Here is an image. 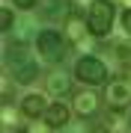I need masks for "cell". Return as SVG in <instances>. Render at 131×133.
Segmentation results:
<instances>
[{
    "mask_svg": "<svg viewBox=\"0 0 131 133\" xmlns=\"http://www.w3.org/2000/svg\"><path fill=\"white\" fill-rule=\"evenodd\" d=\"M6 65L12 68V77L18 83H33L36 74H39V65H36L33 53L24 42H15L9 50H6Z\"/></svg>",
    "mask_w": 131,
    "mask_h": 133,
    "instance_id": "6da1fadb",
    "label": "cell"
},
{
    "mask_svg": "<svg viewBox=\"0 0 131 133\" xmlns=\"http://www.w3.org/2000/svg\"><path fill=\"white\" fill-rule=\"evenodd\" d=\"M113 18H116V9H113L110 0H92L89 12H87V24L92 36H107L113 30Z\"/></svg>",
    "mask_w": 131,
    "mask_h": 133,
    "instance_id": "7a4b0ae2",
    "label": "cell"
},
{
    "mask_svg": "<svg viewBox=\"0 0 131 133\" xmlns=\"http://www.w3.org/2000/svg\"><path fill=\"white\" fill-rule=\"evenodd\" d=\"M36 48H39L45 62H63L66 56V38L57 33V30H42L36 36Z\"/></svg>",
    "mask_w": 131,
    "mask_h": 133,
    "instance_id": "3957f363",
    "label": "cell"
},
{
    "mask_svg": "<svg viewBox=\"0 0 131 133\" xmlns=\"http://www.w3.org/2000/svg\"><path fill=\"white\" fill-rule=\"evenodd\" d=\"M75 74H78L81 83L98 86V83L107 80V65L101 59H95V56H83V59H78V65H75Z\"/></svg>",
    "mask_w": 131,
    "mask_h": 133,
    "instance_id": "277c9868",
    "label": "cell"
},
{
    "mask_svg": "<svg viewBox=\"0 0 131 133\" xmlns=\"http://www.w3.org/2000/svg\"><path fill=\"white\" fill-rule=\"evenodd\" d=\"M104 98H107V104L116 109V112L125 109L131 104V77H116V80H110L107 89H104Z\"/></svg>",
    "mask_w": 131,
    "mask_h": 133,
    "instance_id": "5b68a950",
    "label": "cell"
},
{
    "mask_svg": "<svg viewBox=\"0 0 131 133\" xmlns=\"http://www.w3.org/2000/svg\"><path fill=\"white\" fill-rule=\"evenodd\" d=\"M45 124H48L51 130H60V127H69V107L63 104V101H57V104H51L48 109H45Z\"/></svg>",
    "mask_w": 131,
    "mask_h": 133,
    "instance_id": "8992f818",
    "label": "cell"
},
{
    "mask_svg": "<svg viewBox=\"0 0 131 133\" xmlns=\"http://www.w3.org/2000/svg\"><path fill=\"white\" fill-rule=\"evenodd\" d=\"M42 15L48 21H60V18H69L72 15V0H42Z\"/></svg>",
    "mask_w": 131,
    "mask_h": 133,
    "instance_id": "52a82bcc",
    "label": "cell"
},
{
    "mask_svg": "<svg viewBox=\"0 0 131 133\" xmlns=\"http://www.w3.org/2000/svg\"><path fill=\"white\" fill-rule=\"evenodd\" d=\"M75 109H78L83 118H92V115L98 112V95L95 92H81V95H75Z\"/></svg>",
    "mask_w": 131,
    "mask_h": 133,
    "instance_id": "ba28073f",
    "label": "cell"
},
{
    "mask_svg": "<svg viewBox=\"0 0 131 133\" xmlns=\"http://www.w3.org/2000/svg\"><path fill=\"white\" fill-rule=\"evenodd\" d=\"M87 30H89V24H83L81 15H69V18H66V38H72V42H83Z\"/></svg>",
    "mask_w": 131,
    "mask_h": 133,
    "instance_id": "9c48e42d",
    "label": "cell"
},
{
    "mask_svg": "<svg viewBox=\"0 0 131 133\" xmlns=\"http://www.w3.org/2000/svg\"><path fill=\"white\" fill-rule=\"evenodd\" d=\"M45 98L42 95H27L24 101H21V112L27 115V118H36V115H45Z\"/></svg>",
    "mask_w": 131,
    "mask_h": 133,
    "instance_id": "30bf717a",
    "label": "cell"
},
{
    "mask_svg": "<svg viewBox=\"0 0 131 133\" xmlns=\"http://www.w3.org/2000/svg\"><path fill=\"white\" fill-rule=\"evenodd\" d=\"M69 89H72V80L63 71H51L48 74V92L51 95H69Z\"/></svg>",
    "mask_w": 131,
    "mask_h": 133,
    "instance_id": "8fae6325",
    "label": "cell"
},
{
    "mask_svg": "<svg viewBox=\"0 0 131 133\" xmlns=\"http://www.w3.org/2000/svg\"><path fill=\"white\" fill-rule=\"evenodd\" d=\"M113 50H116V59L122 62V65H125V68H131V42H119Z\"/></svg>",
    "mask_w": 131,
    "mask_h": 133,
    "instance_id": "7c38bea8",
    "label": "cell"
},
{
    "mask_svg": "<svg viewBox=\"0 0 131 133\" xmlns=\"http://www.w3.org/2000/svg\"><path fill=\"white\" fill-rule=\"evenodd\" d=\"M12 27H15V18H12V12H9V9H3V12H0V30H3V33H9Z\"/></svg>",
    "mask_w": 131,
    "mask_h": 133,
    "instance_id": "4fadbf2b",
    "label": "cell"
},
{
    "mask_svg": "<svg viewBox=\"0 0 131 133\" xmlns=\"http://www.w3.org/2000/svg\"><path fill=\"white\" fill-rule=\"evenodd\" d=\"M15 6H18V9H33L36 3H42V0H12Z\"/></svg>",
    "mask_w": 131,
    "mask_h": 133,
    "instance_id": "5bb4252c",
    "label": "cell"
},
{
    "mask_svg": "<svg viewBox=\"0 0 131 133\" xmlns=\"http://www.w3.org/2000/svg\"><path fill=\"white\" fill-rule=\"evenodd\" d=\"M122 27H125V33L131 36V9H125V12H122Z\"/></svg>",
    "mask_w": 131,
    "mask_h": 133,
    "instance_id": "9a60e30c",
    "label": "cell"
},
{
    "mask_svg": "<svg viewBox=\"0 0 131 133\" xmlns=\"http://www.w3.org/2000/svg\"><path fill=\"white\" fill-rule=\"evenodd\" d=\"M101 133H107V130H101Z\"/></svg>",
    "mask_w": 131,
    "mask_h": 133,
    "instance_id": "2e32d148",
    "label": "cell"
},
{
    "mask_svg": "<svg viewBox=\"0 0 131 133\" xmlns=\"http://www.w3.org/2000/svg\"><path fill=\"white\" fill-rule=\"evenodd\" d=\"M27 133H30V130H27Z\"/></svg>",
    "mask_w": 131,
    "mask_h": 133,
    "instance_id": "e0dca14e",
    "label": "cell"
}]
</instances>
